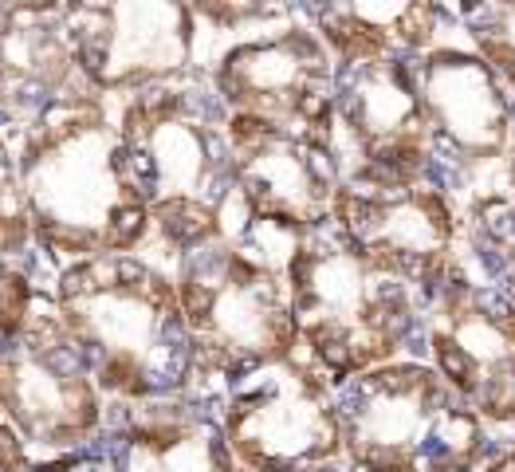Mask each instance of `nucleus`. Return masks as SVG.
I'll list each match as a JSON object with an SVG mask.
<instances>
[{"label": "nucleus", "instance_id": "nucleus-18", "mask_svg": "<svg viewBox=\"0 0 515 472\" xmlns=\"http://www.w3.org/2000/svg\"><path fill=\"white\" fill-rule=\"evenodd\" d=\"M0 264L32 271L44 288L55 280L51 264L44 260V252H40L36 229H32V221H28V209H24L20 173H16V150H12V142L4 138V134H0Z\"/></svg>", "mask_w": 515, "mask_h": 472}, {"label": "nucleus", "instance_id": "nucleus-14", "mask_svg": "<svg viewBox=\"0 0 515 472\" xmlns=\"http://www.w3.org/2000/svg\"><path fill=\"white\" fill-rule=\"evenodd\" d=\"M330 221L354 248L409 276L429 299H436V292L445 288L453 241L460 229V213L445 185L436 181L413 185V189L342 185Z\"/></svg>", "mask_w": 515, "mask_h": 472}, {"label": "nucleus", "instance_id": "nucleus-15", "mask_svg": "<svg viewBox=\"0 0 515 472\" xmlns=\"http://www.w3.org/2000/svg\"><path fill=\"white\" fill-rule=\"evenodd\" d=\"M228 142L236 189L260 221H276L299 232L330 221L342 173L327 142L244 114L228 119Z\"/></svg>", "mask_w": 515, "mask_h": 472}, {"label": "nucleus", "instance_id": "nucleus-5", "mask_svg": "<svg viewBox=\"0 0 515 472\" xmlns=\"http://www.w3.org/2000/svg\"><path fill=\"white\" fill-rule=\"evenodd\" d=\"M197 60L228 114L307 134L330 146L338 63L307 4L201 0L193 4Z\"/></svg>", "mask_w": 515, "mask_h": 472}, {"label": "nucleus", "instance_id": "nucleus-4", "mask_svg": "<svg viewBox=\"0 0 515 472\" xmlns=\"http://www.w3.org/2000/svg\"><path fill=\"white\" fill-rule=\"evenodd\" d=\"M48 295L107 402L189 393L197 346L173 271L146 252L71 264Z\"/></svg>", "mask_w": 515, "mask_h": 472}, {"label": "nucleus", "instance_id": "nucleus-20", "mask_svg": "<svg viewBox=\"0 0 515 472\" xmlns=\"http://www.w3.org/2000/svg\"><path fill=\"white\" fill-rule=\"evenodd\" d=\"M40 295H44V283L32 271L0 264V354H8L16 346Z\"/></svg>", "mask_w": 515, "mask_h": 472}, {"label": "nucleus", "instance_id": "nucleus-25", "mask_svg": "<svg viewBox=\"0 0 515 472\" xmlns=\"http://www.w3.org/2000/svg\"><path fill=\"white\" fill-rule=\"evenodd\" d=\"M342 472H354V468H342Z\"/></svg>", "mask_w": 515, "mask_h": 472}, {"label": "nucleus", "instance_id": "nucleus-24", "mask_svg": "<svg viewBox=\"0 0 515 472\" xmlns=\"http://www.w3.org/2000/svg\"><path fill=\"white\" fill-rule=\"evenodd\" d=\"M507 189L515 193V142H511V154H507Z\"/></svg>", "mask_w": 515, "mask_h": 472}, {"label": "nucleus", "instance_id": "nucleus-22", "mask_svg": "<svg viewBox=\"0 0 515 472\" xmlns=\"http://www.w3.org/2000/svg\"><path fill=\"white\" fill-rule=\"evenodd\" d=\"M28 472H114V468L99 449H91V452H75V457H60V461H40Z\"/></svg>", "mask_w": 515, "mask_h": 472}, {"label": "nucleus", "instance_id": "nucleus-23", "mask_svg": "<svg viewBox=\"0 0 515 472\" xmlns=\"http://www.w3.org/2000/svg\"><path fill=\"white\" fill-rule=\"evenodd\" d=\"M488 472H515V449H507V452H500L492 464H488Z\"/></svg>", "mask_w": 515, "mask_h": 472}, {"label": "nucleus", "instance_id": "nucleus-6", "mask_svg": "<svg viewBox=\"0 0 515 472\" xmlns=\"http://www.w3.org/2000/svg\"><path fill=\"white\" fill-rule=\"evenodd\" d=\"M429 295L397 268L377 264L338 232L335 221L307 229L291 260L295 358L330 386L401 358L425 323Z\"/></svg>", "mask_w": 515, "mask_h": 472}, {"label": "nucleus", "instance_id": "nucleus-7", "mask_svg": "<svg viewBox=\"0 0 515 472\" xmlns=\"http://www.w3.org/2000/svg\"><path fill=\"white\" fill-rule=\"evenodd\" d=\"M354 472H472L488 457V422L433 362L394 358L335 390Z\"/></svg>", "mask_w": 515, "mask_h": 472}, {"label": "nucleus", "instance_id": "nucleus-21", "mask_svg": "<svg viewBox=\"0 0 515 472\" xmlns=\"http://www.w3.org/2000/svg\"><path fill=\"white\" fill-rule=\"evenodd\" d=\"M28 468H32L28 445L16 433V425L8 422V413L0 410V472H28Z\"/></svg>", "mask_w": 515, "mask_h": 472}, {"label": "nucleus", "instance_id": "nucleus-3", "mask_svg": "<svg viewBox=\"0 0 515 472\" xmlns=\"http://www.w3.org/2000/svg\"><path fill=\"white\" fill-rule=\"evenodd\" d=\"M299 236V229L252 217L189 248L169 268L197 346L189 398L213 405L244 370L295 358L291 260Z\"/></svg>", "mask_w": 515, "mask_h": 472}, {"label": "nucleus", "instance_id": "nucleus-16", "mask_svg": "<svg viewBox=\"0 0 515 472\" xmlns=\"http://www.w3.org/2000/svg\"><path fill=\"white\" fill-rule=\"evenodd\" d=\"M95 95L67 40V4L0 0V134L16 138L63 102Z\"/></svg>", "mask_w": 515, "mask_h": 472}, {"label": "nucleus", "instance_id": "nucleus-12", "mask_svg": "<svg viewBox=\"0 0 515 472\" xmlns=\"http://www.w3.org/2000/svg\"><path fill=\"white\" fill-rule=\"evenodd\" d=\"M67 40L102 99L189 75L197 60L193 4L181 0H67Z\"/></svg>", "mask_w": 515, "mask_h": 472}, {"label": "nucleus", "instance_id": "nucleus-10", "mask_svg": "<svg viewBox=\"0 0 515 472\" xmlns=\"http://www.w3.org/2000/svg\"><path fill=\"white\" fill-rule=\"evenodd\" d=\"M107 405L44 288L16 346L0 354V410L40 464L99 449Z\"/></svg>", "mask_w": 515, "mask_h": 472}, {"label": "nucleus", "instance_id": "nucleus-8", "mask_svg": "<svg viewBox=\"0 0 515 472\" xmlns=\"http://www.w3.org/2000/svg\"><path fill=\"white\" fill-rule=\"evenodd\" d=\"M330 154L342 185L413 189L433 181V126L421 107L413 51L338 63Z\"/></svg>", "mask_w": 515, "mask_h": 472}, {"label": "nucleus", "instance_id": "nucleus-1", "mask_svg": "<svg viewBox=\"0 0 515 472\" xmlns=\"http://www.w3.org/2000/svg\"><path fill=\"white\" fill-rule=\"evenodd\" d=\"M28 221L44 260L63 268L146 252L154 221L134 189L114 99L87 95L12 138Z\"/></svg>", "mask_w": 515, "mask_h": 472}, {"label": "nucleus", "instance_id": "nucleus-11", "mask_svg": "<svg viewBox=\"0 0 515 472\" xmlns=\"http://www.w3.org/2000/svg\"><path fill=\"white\" fill-rule=\"evenodd\" d=\"M413 71L425 119L433 126V154L436 161L456 166V177L448 185V197H456L472 173L511 154L515 99L492 63L476 51L456 8H441L433 43L425 51H413Z\"/></svg>", "mask_w": 515, "mask_h": 472}, {"label": "nucleus", "instance_id": "nucleus-19", "mask_svg": "<svg viewBox=\"0 0 515 472\" xmlns=\"http://www.w3.org/2000/svg\"><path fill=\"white\" fill-rule=\"evenodd\" d=\"M456 16L468 28L476 51L492 63V71L515 99V4H476L456 8Z\"/></svg>", "mask_w": 515, "mask_h": 472}, {"label": "nucleus", "instance_id": "nucleus-9", "mask_svg": "<svg viewBox=\"0 0 515 472\" xmlns=\"http://www.w3.org/2000/svg\"><path fill=\"white\" fill-rule=\"evenodd\" d=\"M228 449L244 472H342L335 386L303 358L264 362L217 393Z\"/></svg>", "mask_w": 515, "mask_h": 472}, {"label": "nucleus", "instance_id": "nucleus-13", "mask_svg": "<svg viewBox=\"0 0 515 472\" xmlns=\"http://www.w3.org/2000/svg\"><path fill=\"white\" fill-rule=\"evenodd\" d=\"M421 339L429 362L488 425L515 429V307L504 295L445 280Z\"/></svg>", "mask_w": 515, "mask_h": 472}, {"label": "nucleus", "instance_id": "nucleus-17", "mask_svg": "<svg viewBox=\"0 0 515 472\" xmlns=\"http://www.w3.org/2000/svg\"><path fill=\"white\" fill-rule=\"evenodd\" d=\"M99 452L114 472H244L228 449L217 405L189 393L110 402Z\"/></svg>", "mask_w": 515, "mask_h": 472}, {"label": "nucleus", "instance_id": "nucleus-2", "mask_svg": "<svg viewBox=\"0 0 515 472\" xmlns=\"http://www.w3.org/2000/svg\"><path fill=\"white\" fill-rule=\"evenodd\" d=\"M134 189L154 221L146 256L173 268L178 256L225 232L236 197L228 107L205 71L114 99Z\"/></svg>", "mask_w": 515, "mask_h": 472}]
</instances>
